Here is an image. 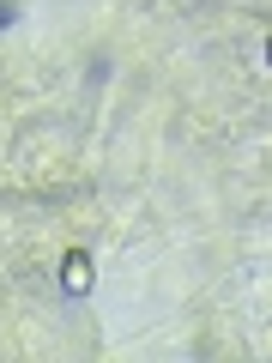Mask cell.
<instances>
[{"mask_svg":"<svg viewBox=\"0 0 272 363\" xmlns=\"http://www.w3.org/2000/svg\"><path fill=\"white\" fill-rule=\"evenodd\" d=\"M91 279H97V272H91V255H85V248H67V255H61V285L73 291V297H85Z\"/></svg>","mask_w":272,"mask_h":363,"instance_id":"obj_1","label":"cell"},{"mask_svg":"<svg viewBox=\"0 0 272 363\" xmlns=\"http://www.w3.org/2000/svg\"><path fill=\"white\" fill-rule=\"evenodd\" d=\"M13 18H18V6H13V0H0V30L13 25Z\"/></svg>","mask_w":272,"mask_h":363,"instance_id":"obj_2","label":"cell"}]
</instances>
